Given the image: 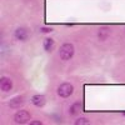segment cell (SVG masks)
I'll return each mask as SVG.
<instances>
[{
    "label": "cell",
    "instance_id": "1",
    "mask_svg": "<svg viewBox=\"0 0 125 125\" xmlns=\"http://www.w3.org/2000/svg\"><path fill=\"white\" fill-rule=\"evenodd\" d=\"M75 54V48L74 45H73L71 43H65V44H62L59 49V56L61 60H64V61H68L70 60L73 56H74Z\"/></svg>",
    "mask_w": 125,
    "mask_h": 125
},
{
    "label": "cell",
    "instance_id": "2",
    "mask_svg": "<svg viewBox=\"0 0 125 125\" xmlns=\"http://www.w3.org/2000/svg\"><path fill=\"white\" fill-rule=\"evenodd\" d=\"M56 94L62 99H68L74 94V85L70 83H62L56 88Z\"/></svg>",
    "mask_w": 125,
    "mask_h": 125
},
{
    "label": "cell",
    "instance_id": "3",
    "mask_svg": "<svg viewBox=\"0 0 125 125\" xmlns=\"http://www.w3.org/2000/svg\"><path fill=\"white\" fill-rule=\"evenodd\" d=\"M30 120H31V114L28 110H24V109L18 110L15 113V115H14V121L16 124H20V125L29 124Z\"/></svg>",
    "mask_w": 125,
    "mask_h": 125
},
{
    "label": "cell",
    "instance_id": "4",
    "mask_svg": "<svg viewBox=\"0 0 125 125\" xmlns=\"http://www.w3.org/2000/svg\"><path fill=\"white\" fill-rule=\"evenodd\" d=\"M30 34H29V30L24 26H19L14 30V38L18 41H21V43H25V41L29 39Z\"/></svg>",
    "mask_w": 125,
    "mask_h": 125
},
{
    "label": "cell",
    "instance_id": "5",
    "mask_svg": "<svg viewBox=\"0 0 125 125\" xmlns=\"http://www.w3.org/2000/svg\"><path fill=\"white\" fill-rule=\"evenodd\" d=\"M13 86H14V83L13 80L10 79L9 76H1L0 78V90L3 93H9L13 90Z\"/></svg>",
    "mask_w": 125,
    "mask_h": 125
},
{
    "label": "cell",
    "instance_id": "6",
    "mask_svg": "<svg viewBox=\"0 0 125 125\" xmlns=\"http://www.w3.org/2000/svg\"><path fill=\"white\" fill-rule=\"evenodd\" d=\"M24 103H25V100H24V96L23 95H16V96H14V98H11V99L9 100L8 105H9L10 109L20 110V108L24 105Z\"/></svg>",
    "mask_w": 125,
    "mask_h": 125
},
{
    "label": "cell",
    "instance_id": "7",
    "mask_svg": "<svg viewBox=\"0 0 125 125\" xmlns=\"http://www.w3.org/2000/svg\"><path fill=\"white\" fill-rule=\"evenodd\" d=\"M83 110H84V104L80 100H76L75 103H73L69 106V114L71 116H78Z\"/></svg>",
    "mask_w": 125,
    "mask_h": 125
},
{
    "label": "cell",
    "instance_id": "8",
    "mask_svg": "<svg viewBox=\"0 0 125 125\" xmlns=\"http://www.w3.org/2000/svg\"><path fill=\"white\" fill-rule=\"evenodd\" d=\"M30 101H31V104H33L34 106L43 108V106H45V104H46V96L43 95V94H35V95L31 96Z\"/></svg>",
    "mask_w": 125,
    "mask_h": 125
},
{
    "label": "cell",
    "instance_id": "9",
    "mask_svg": "<svg viewBox=\"0 0 125 125\" xmlns=\"http://www.w3.org/2000/svg\"><path fill=\"white\" fill-rule=\"evenodd\" d=\"M110 34H111V31H110V29L108 28V26H101L99 30H98V39L100 40V41H105V40H108V38L110 36Z\"/></svg>",
    "mask_w": 125,
    "mask_h": 125
},
{
    "label": "cell",
    "instance_id": "10",
    "mask_svg": "<svg viewBox=\"0 0 125 125\" xmlns=\"http://www.w3.org/2000/svg\"><path fill=\"white\" fill-rule=\"evenodd\" d=\"M55 48V40L53 38H45L43 41V49L46 53H51Z\"/></svg>",
    "mask_w": 125,
    "mask_h": 125
},
{
    "label": "cell",
    "instance_id": "11",
    "mask_svg": "<svg viewBox=\"0 0 125 125\" xmlns=\"http://www.w3.org/2000/svg\"><path fill=\"white\" fill-rule=\"evenodd\" d=\"M74 125H91V123H90V120H89L88 118L80 116V118H78V119L74 121Z\"/></svg>",
    "mask_w": 125,
    "mask_h": 125
},
{
    "label": "cell",
    "instance_id": "12",
    "mask_svg": "<svg viewBox=\"0 0 125 125\" xmlns=\"http://www.w3.org/2000/svg\"><path fill=\"white\" fill-rule=\"evenodd\" d=\"M40 33H43V34H50L51 31H53V28H49V26H41L39 29Z\"/></svg>",
    "mask_w": 125,
    "mask_h": 125
},
{
    "label": "cell",
    "instance_id": "13",
    "mask_svg": "<svg viewBox=\"0 0 125 125\" xmlns=\"http://www.w3.org/2000/svg\"><path fill=\"white\" fill-rule=\"evenodd\" d=\"M28 125H44L43 123H41L40 120H31Z\"/></svg>",
    "mask_w": 125,
    "mask_h": 125
},
{
    "label": "cell",
    "instance_id": "14",
    "mask_svg": "<svg viewBox=\"0 0 125 125\" xmlns=\"http://www.w3.org/2000/svg\"><path fill=\"white\" fill-rule=\"evenodd\" d=\"M121 114H123V116H124V118H125V111H123V113H121Z\"/></svg>",
    "mask_w": 125,
    "mask_h": 125
},
{
    "label": "cell",
    "instance_id": "15",
    "mask_svg": "<svg viewBox=\"0 0 125 125\" xmlns=\"http://www.w3.org/2000/svg\"><path fill=\"white\" fill-rule=\"evenodd\" d=\"M124 31H125V30H124Z\"/></svg>",
    "mask_w": 125,
    "mask_h": 125
}]
</instances>
